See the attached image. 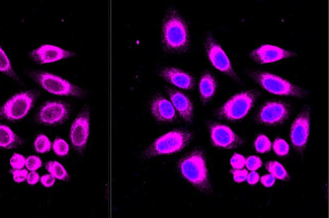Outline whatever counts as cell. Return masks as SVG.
Returning <instances> with one entry per match:
<instances>
[{
	"mask_svg": "<svg viewBox=\"0 0 329 218\" xmlns=\"http://www.w3.org/2000/svg\"><path fill=\"white\" fill-rule=\"evenodd\" d=\"M162 45L167 52L181 54L189 48L188 24L175 8L168 9L162 24Z\"/></svg>",
	"mask_w": 329,
	"mask_h": 218,
	"instance_id": "cell-1",
	"label": "cell"
},
{
	"mask_svg": "<svg viewBox=\"0 0 329 218\" xmlns=\"http://www.w3.org/2000/svg\"><path fill=\"white\" fill-rule=\"evenodd\" d=\"M182 176L205 194L212 193V186L207 169L206 154L203 149H194L178 164Z\"/></svg>",
	"mask_w": 329,
	"mask_h": 218,
	"instance_id": "cell-2",
	"label": "cell"
},
{
	"mask_svg": "<svg viewBox=\"0 0 329 218\" xmlns=\"http://www.w3.org/2000/svg\"><path fill=\"white\" fill-rule=\"evenodd\" d=\"M192 135L188 131L176 129L156 139L144 152L146 158L162 154H171L183 150L190 142Z\"/></svg>",
	"mask_w": 329,
	"mask_h": 218,
	"instance_id": "cell-3",
	"label": "cell"
},
{
	"mask_svg": "<svg viewBox=\"0 0 329 218\" xmlns=\"http://www.w3.org/2000/svg\"><path fill=\"white\" fill-rule=\"evenodd\" d=\"M251 76L271 94L296 97H304L308 94L302 87L295 85L278 75L267 73V72H253Z\"/></svg>",
	"mask_w": 329,
	"mask_h": 218,
	"instance_id": "cell-4",
	"label": "cell"
},
{
	"mask_svg": "<svg viewBox=\"0 0 329 218\" xmlns=\"http://www.w3.org/2000/svg\"><path fill=\"white\" fill-rule=\"evenodd\" d=\"M37 97L38 93L34 91L24 92L13 96L0 108V117L11 121L24 118L32 109Z\"/></svg>",
	"mask_w": 329,
	"mask_h": 218,
	"instance_id": "cell-5",
	"label": "cell"
},
{
	"mask_svg": "<svg viewBox=\"0 0 329 218\" xmlns=\"http://www.w3.org/2000/svg\"><path fill=\"white\" fill-rule=\"evenodd\" d=\"M257 98L256 91H247L240 93L231 97L227 103L224 105L218 115L221 118L230 121H237L244 118L253 107Z\"/></svg>",
	"mask_w": 329,
	"mask_h": 218,
	"instance_id": "cell-6",
	"label": "cell"
},
{
	"mask_svg": "<svg viewBox=\"0 0 329 218\" xmlns=\"http://www.w3.org/2000/svg\"><path fill=\"white\" fill-rule=\"evenodd\" d=\"M35 79L37 82L50 94L57 96H70V97H84V92L73 83L69 82L66 79H63L57 75L48 72H41L36 73Z\"/></svg>",
	"mask_w": 329,
	"mask_h": 218,
	"instance_id": "cell-7",
	"label": "cell"
},
{
	"mask_svg": "<svg viewBox=\"0 0 329 218\" xmlns=\"http://www.w3.org/2000/svg\"><path fill=\"white\" fill-rule=\"evenodd\" d=\"M205 47L209 59H210L214 67L219 71L223 72L224 74L228 75L229 77L235 79L236 81H239L237 74L232 68L229 58L227 57L226 53L223 51L220 44L214 39V37L211 34H208L206 38Z\"/></svg>",
	"mask_w": 329,
	"mask_h": 218,
	"instance_id": "cell-8",
	"label": "cell"
},
{
	"mask_svg": "<svg viewBox=\"0 0 329 218\" xmlns=\"http://www.w3.org/2000/svg\"><path fill=\"white\" fill-rule=\"evenodd\" d=\"M310 133V108L305 107L297 116L291 128V140L294 148L298 152H303L306 148Z\"/></svg>",
	"mask_w": 329,
	"mask_h": 218,
	"instance_id": "cell-9",
	"label": "cell"
},
{
	"mask_svg": "<svg viewBox=\"0 0 329 218\" xmlns=\"http://www.w3.org/2000/svg\"><path fill=\"white\" fill-rule=\"evenodd\" d=\"M290 112V106L282 100L268 101L261 107L258 121L264 125L282 124L289 118Z\"/></svg>",
	"mask_w": 329,
	"mask_h": 218,
	"instance_id": "cell-10",
	"label": "cell"
},
{
	"mask_svg": "<svg viewBox=\"0 0 329 218\" xmlns=\"http://www.w3.org/2000/svg\"><path fill=\"white\" fill-rule=\"evenodd\" d=\"M69 113L70 109L67 104L62 101H48L41 108L37 119L45 125H59L68 119Z\"/></svg>",
	"mask_w": 329,
	"mask_h": 218,
	"instance_id": "cell-11",
	"label": "cell"
},
{
	"mask_svg": "<svg viewBox=\"0 0 329 218\" xmlns=\"http://www.w3.org/2000/svg\"><path fill=\"white\" fill-rule=\"evenodd\" d=\"M89 136V110L84 108L77 118L74 120L71 130L70 138L73 147L77 151L81 152L84 150Z\"/></svg>",
	"mask_w": 329,
	"mask_h": 218,
	"instance_id": "cell-12",
	"label": "cell"
},
{
	"mask_svg": "<svg viewBox=\"0 0 329 218\" xmlns=\"http://www.w3.org/2000/svg\"><path fill=\"white\" fill-rule=\"evenodd\" d=\"M209 129L212 142L216 147L232 149L238 147L243 142L234 131L223 124L211 123L209 125Z\"/></svg>",
	"mask_w": 329,
	"mask_h": 218,
	"instance_id": "cell-13",
	"label": "cell"
},
{
	"mask_svg": "<svg viewBox=\"0 0 329 218\" xmlns=\"http://www.w3.org/2000/svg\"><path fill=\"white\" fill-rule=\"evenodd\" d=\"M293 56H295L294 52L283 50L273 45H262L250 53L251 59L259 64L272 63L282 59H287Z\"/></svg>",
	"mask_w": 329,
	"mask_h": 218,
	"instance_id": "cell-14",
	"label": "cell"
},
{
	"mask_svg": "<svg viewBox=\"0 0 329 218\" xmlns=\"http://www.w3.org/2000/svg\"><path fill=\"white\" fill-rule=\"evenodd\" d=\"M72 52L66 51L53 45H43L31 53V57L34 61L39 64H47L56 62L62 59H66L73 56Z\"/></svg>",
	"mask_w": 329,
	"mask_h": 218,
	"instance_id": "cell-15",
	"label": "cell"
},
{
	"mask_svg": "<svg viewBox=\"0 0 329 218\" xmlns=\"http://www.w3.org/2000/svg\"><path fill=\"white\" fill-rule=\"evenodd\" d=\"M151 112L158 122H171L176 119V111L171 101L161 96L152 100Z\"/></svg>",
	"mask_w": 329,
	"mask_h": 218,
	"instance_id": "cell-16",
	"label": "cell"
},
{
	"mask_svg": "<svg viewBox=\"0 0 329 218\" xmlns=\"http://www.w3.org/2000/svg\"><path fill=\"white\" fill-rule=\"evenodd\" d=\"M161 74L164 79L175 86L181 87V89L192 90L194 87V78L178 68L166 67L162 69Z\"/></svg>",
	"mask_w": 329,
	"mask_h": 218,
	"instance_id": "cell-17",
	"label": "cell"
},
{
	"mask_svg": "<svg viewBox=\"0 0 329 218\" xmlns=\"http://www.w3.org/2000/svg\"><path fill=\"white\" fill-rule=\"evenodd\" d=\"M170 101L175 111L179 113L182 118L187 122H191L193 119V106L189 98L181 92L169 90Z\"/></svg>",
	"mask_w": 329,
	"mask_h": 218,
	"instance_id": "cell-18",
	"label": "cell"
},
{
	"mask_svg": "<svg viewBox=\"0 0 329 218\" xmlns=\"http://www.w3.org/2000/svg\"><path fill=\"white\" fill-rule=\"evenodd\" d=\"M217 90V81L214 78V76L206 72V73L202 76L201 82H200V92H201V98L204 104H207L210 101L213 97L215 96Z\"/></svg>",
	"mask_w": 329,
	"mask_h": 218,
	"instance_id": "cell-19",
	"label": "cell"
},
{
	"mask_svg": "<svg viewBox=\"0 0 329 218\" xmlns=\"http://www.w3.org/2000/svg\"><path fill=\"white\" fill-rule=\"evenodd\" d=\"M21 143V138L9 127L0 124V148L12 149Z\"/></svg>",
	"mask_w": 329,
	"mask_h": 218,
	"instance_id": "cell-20",
	"label": "cell"
},
{
	"mask_svg": "<svg viewBox=\"0 0 329 218\" xmlns=\"http://www.w3.org/2000/svg\"><path fill=\"white\" fill-rule=\"evenodd\" d=\"M46 169L51 174H53L55 179L61 181H69V174L67 170L58 162H49L46 166Z\"/></svg>",
	"mask_w": 329,
	"mask_h": 218,
	"instance_id": "cell-21",
	"label": "cell"
},
{
	"mask_svg": "<svg viewBox=\"0 0 329 218\" xmlns=\"http://www.w3.org/2000/svg\"><path fill=\"white\" fill-rule=\"evenodd\" d=\"M0 71H1L2 73L8 75L9 77L16 79V80H19L18 75L16 74V72H14L13 69H12L9 58L7 57L6 53L1 48V46H0Z\"/></svg>",
	"mask_w": 329,
	"mask_h": 218,
	"instance_id": "cell-22",
	"label": "cell"
},
{
	"mask_svg": "<svg viewBox=\"0 0 329 218\" xmlns=\"http://www.w3.org/2000/svg\"><path fill=\"white\" fill-rule=\"evenodd\" d=\"M266 169L276 179H279V180H282V181L289 180V174H288L287 170L278 162L267 163L266 164Z\"/></svg>",
	"mask_w": 329,
	"mask_h": 218,
	"instance_id": "cell-23",
	"label": "cell"
},
{
	"mask_svg": "<svg viewBox=\"0 0 329 218\" xmlns=\"http://www.w3.org/2000/svg\"><path fill=\"white\" fill-rule=\"evenodd\" d=\"M34 146H35L36 151L40 153H45V152H48L51 149L52 144H51L50 139L46 135L41 134L36 138Z\"/></svg>",
	"mask_w": 329,
	"mask_h": 218,
	"instance_id": "cell-24",
	"label": "cell"
},
{
	"mask_svg": "<svg viewBox=\"0 0 329 218\" xmlns=\"http://www.w3.org/2000/svg\"><path fill=\"white\" fill-rule=\"evenodd\" d=\"M254 146H256L258 152L264 153L272 149V143L265 135H259L257 137L256 142H254Z\"/></svg>",
	"mask_w": 329,
	"mask_h": 218,
	"instance_id": "cell-25",
	"label": "cell"
},
{
	"mask_svg": "<svg viewBox=\"0 0 329 218\" xmlns=\"http://www.w3.org/2000/svg\"><path fill=\"white\" fill-rule=\"evenodd\" d=\"M53 149L55 151V153L57 155H60V156H65L68 154L69 152V145L68 143L63 140L62 138H57L55 141H54V144H53Z\"/></svg>",
	"mask_w": 329,
	"mask_h": 218,
	"instance_id": "cell-26",
	"label": "cell"
},
{
	"mask_svg": "<svg viewBox=\"0 0 329 218\" xmlns=\"http://www.w3.org/2000/svg\"><path fill=\"white\" fill-rule=\"evenodd\" d=\"M274 150L278 155H287L289 153V145L285 140L278 138L274 142Z\"/></svg>",
	"mask_w": 329,
	"mask_h": 218,
	"instance_id": "cell-27",
	"label": "cell"
},
{
	"mask_svg": "<svg viewBox=\"0 0 329 218\" xmlns=\"http://www.w3.org/2000/svg\"><path fill=\"white\" fill-rule=\"evenodd\" d=\"M25 167L28 170L36 171L38 169L42 167V161L38 156L35 155L28 156L27 158H25Z\"/></svg>",
	"mask_w": 329,
	"mask_h": 218,
	"instance_id": "cell-28",
	"label": "cell"
},
{
	"mask_svg": "<svg viewBox=\"0 0 329 218\" xmlns=\"http://www.w3.org/2000/svg\"><path fill=\"white\" fill-rule=\"evenodd\" d=\"M10 166L12 170H21L25 167V158L19 153H14L10 158Z\"/></svg>",
	"mask_w": 329,
	"mask_h": 218,
	"instance_id": "cell-29",
	"label": "cell"
},
{
	"mask_svg": "<svg viewBox=\"0 0 329 218\" xmlns=\"http://www.w3.org/2000/svg\"><path fill=\"white\" fill-rule=\"evenodd\" d=\"M262 166L260 158L258 156H249L245 159V167L249 170H257Z\"/></svg>",
	"mask_w": 329,
	"mask_h": 218,
	"instance_id": "cell-30",
	"label": "cell"
},
{
	"mask_svg": "<svg viewBox=\"0 0 329 218\" xmlns=\"http://www.w3.org/2000/svg\"><path fill=\"white\" fill-rule=\"evenodd\" d=\"M231 166L234 170H241L245 167V158L243 155L235 153L231 158Z\"/></svg>",
	"mask_w": 329,
	"mask_h": 218,
	"instance_id": "cell-31",
	"label": "cell"
},
{
	"mask_svg": "<svg viewBox=\"0 0 329 218\" xmlns=\"http://www.w3.org/2000/svg\"><path fill=\"white\" fill-rule=\"evenodd\" d=\"M27 170L21 169V170H12V176L13 180L17 183H23L26 180L27 177Z\"/></svg>",
	"mask_w": 329,
	"mask_h": 218,
	"instance_id": "cell-32",
	"label": "cell"
},
{
	"mask_svg": "<svg viewBox=\"0 0 329 218\" xmlns=\"http://www.w3.org/2000/svg\"><path fill=\"white\" fill-rule=\"evenodd\" d=\"M232 173H233V178H234L235 182H237V183H241V182L245 181L246 178H247V174H248L247 170H245L243 169L234 170L232 171Z\"/></svg>",
	"mask_w": 329,
	"mask_h": 218,
	"instance_id": "cell-33",
	"label": "cell"
},
{
	"mask_svg": "<svg viewBox=\"0 0 329 218\" xmlns=\"http://www.w3.org/2000/svg\"><path fill=\"white\" fill-rule=\"evenodd\" d=\"M41 183L45 187H52L55 184V177L53 174H45L41 178Z\"/></svg>",
	"mask_w": 329,
	"mask_h": 218,
	"instance_id": "cell-34",
	"label": "cell"
},
{
	"mask_svg": "<svg viewBox=\"0 0 329 218\" xmlns=\"http://www.w3.org/2000/svg\"><path fill=\"white\" fill-rule=\"evenodd\" d=\"M246 180L250 185H256L259 181V174L256 170H251V172L247 174Z\"/></svg>",
	"mask_w": 329,
	"mask_h": 218,
	"instance_id": "cell-35",
	"label": "cell"
},
{
	"mask_svg": "<svg viewBox=\"0 0 329 218\" xmlns=\"http://www.w3.org/2000/svg\"><path fill=\"white\" fill-rule=\"evenodd\" d=\"M26 181L29 185H36L39 181H40V176L39 173L36 171H32L27 173V177H26Z\"/></svg>",
	"mask_w": 329,
	"mask_h": 218,
	"instance_id": "cell-36",
	"label": "cell"
},
{
	"mask_svg": "<svg viewBox=\"0 0 329 218\" xmlns=\"http://www.w3.org/2000/svg\"><path fill=\"white\" fill-rule=\"evenodd\" d=\"M276 178L273 176V174H265L261 178V183L265 187H272L275 184Z\"/></svg>",
	"mask_w": 329,
	"mask_h": 218,
	"instance_id": "cell-37",
	"label": "cell"
}]
</instances>
